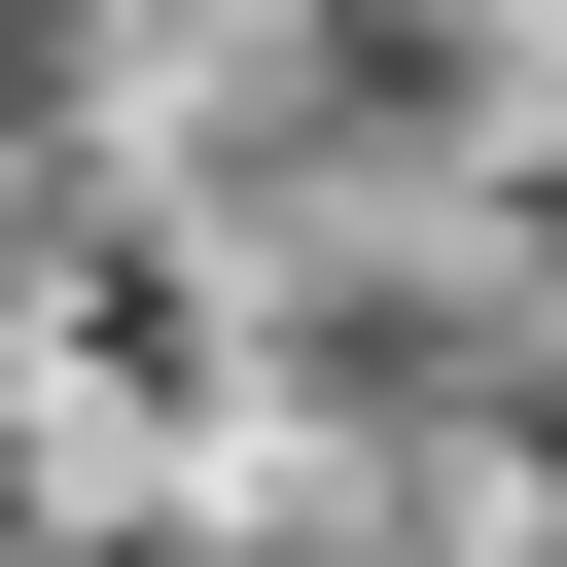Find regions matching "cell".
<instances>
[{"label": "cell", "instance_id": "1", "mask_svg": "<svg viewBox=\"0 0 567 567\" xmlns=\"http://www.w3.org/2000/svg\"><path fill=\"white\" fill-rule=\"evenodd\" d=\"M0 354H35V213H0Z\"/></svg>", "mask_w": 567, "mask_h": 567}]
</instances>
